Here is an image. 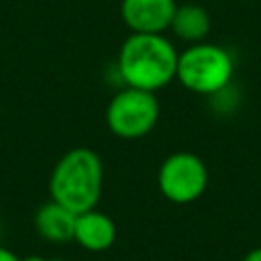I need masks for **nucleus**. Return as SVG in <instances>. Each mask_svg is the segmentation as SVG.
<instances>
[{"label": "nucleus", "instance_id": "4", "mask_svg": "<svg viewBox=\"0 0 261 261\" xmlns=\"http://www.w3.org/2000/svg\"><path fill=\"white\" fill-rule=\"evenodd\" d=\"M159 118L155 92L124 86L112 96L106 108V124L120 139H141L153 130Z\"/></svg>", "mask_w": 261, "mask_h": 261}, {"label": "nucleus", "instance_id": "10", "mask_svg": "<svg viewBox=\"0 0 261 261\" xmlns=\"http://www.w3.org/2000/svg\"><path fill=\"white\" fill-rule=\"evenodd\" d=\"M0 261H20L12 251H8V249H4V247H0Z\"/></svg>", "mask_w": 261, "mask_h": 261}, {"label": "nucleus", "instance_id": "11", "mask_svg": "<svg viewBox=\"0 0 261 261\" xmlns=\"http://www.w3.org/2000/svg\"><path fill=\"white\" fill-rule=\"evenodd\" d=\"M245 261H261V249H255V251H251V253L245 257Z\"/></svg>", "mask_w": 261, "mask_h": 261}, {"label": "nucleus", "instance_id": "5", "mask_svg": "<svg viewBox=\"0 0 261 261\" xmlns=\"http://www.w3.org/2000/svg\"><path fill=\"white\" fill-rule=\"evenodd\" d=\"M159 190L161 194L175 202L188 204L198 200L208 184V171L204 161L194 153H173L159 167Z\"/></svg>", "mask_w": 261, "mask_h": 261}, {"label": "nucleus", "instance_id": "14", "mask_svg": "<svg viewBox=\"0 0 261 261\" xmlns=\"http://www.w3.org/2000/svg\"><path fill=\"white\" fill-rule=\"evenodd\" d=\"M0 234H2V222H0Z\"/></svg>", "mask_w": 261, "mask_h": 261}, {"label": "nucleus", "instance_id": "6", "mask_svg": "<svg viewBox=\"0 0 261 261\" xmlns=\"http://www.w3.org/2000/svg\"><path fill=\"white\" fill-rule=\"evenodd\" d=\"M175 0H122L120 16L133 33H157L169 29Z\"/></svg>", "mask_w": 261, "mask_h": 261}, {"label": "nucleus", "instance_id": "9", "mask_svg": "<svg viewBox=\"0 0 261 261\" xmlns=\"http://www.w3.org/2000/svg\"><path fill=\"white\" fill-rule=\"evenodd\" d=\"M169 29L184 41H200L208 35L210 31V16L208 12L198 6V4H184V6H175L173 18Z\"/></svg>", "mask_w": 261, "mask_h": 261}, {"label": "nucleus", "instance_id": "7", "mask_svg": "<svg viewBox=\"0 0 261 261\" xmlns=\"http://www.w3.org/2000/svg\"><path fill=\"white\" fill-rule=\"evenodd\" d=\"M114 239H116V226L108 214L96 208H90L75 216L73 241L84 249L96 251V253L106 251L114 243Z\"/></svg>", "mask_w": 261, "mask_h": 261}, {"label": "nucleus", "instance_id": "12", "mask_svg": "<svg viewBox=\"0 0 261 261\" xmlns=\"http://www.w3.org/2000/svg\"><path fill=\"white\" fill-rule=\"evenodd\" d=\"M20 261H47V259H43V257H24Z\"/></svg>", "mask_w": 261, "mask_h": 261}, {"label": "nucleus", "instance_id": "8", "mask_svg": "<svg viewBox=\"0 0 261 261\" xmlns=\"http://www.w3.org/2000/svg\"><path fill=\"white\" fill-rule=\"evenodd\" d=\"M75 212L57 204L55 200L43 204L35 214L37 232L49 243H69L75 230Z\"/></svg>", "mask_w": 261, "mask_h": 261}, {"label": "nucleus", "instance_id": "1", "mask_svg": "<svg viewBox=\"0 0 261 261\" xmlns=\"http://www.w3.org/2000/svg\"><path fill=\"white\" fill-rule=\"evenodd\" d=\"M175 71L177 51L157 33H133L118 51L116 73L124 86L155 92L167 86Z\"/></svg>", "mask_w": 261, "mask_h": 261}, {"label": "nucleus", "instance_id": "3", "mask_svg": "<svg viewBox=\"0 0 261 261\" xmlns=\"http://www.w3.org/2000/svg\"><path fill=\"white\" fill-rule=\"evenodd\" d=\"M232 75L230 55L206 43H196L177 55L175 77L196 94H216L226 88Z\"/></svg>", "mask_w": 261, "mask_h": 261}, {"label": "nucleus", "instance_id": "13", "mask_svg": "<svg viewBox=\"0 0 261 261\" xmlns=\"http://www.w3.org/2000/svg\"><path fill=\"white\" fill-rule=\"evenodd\" d=\"M51 261H65V259H51Z\"/></svg>", "mask_w": 261, "mask_h": 261}, {"label": "nucleus", "instance_id": "2", "mask_svg": "<svg viewBox=\"0 0 261 261\" xmlns=\"http://www.w3.org/2000/svg\"><path fill=\"white\" fill-rule=\"evenodd\" d=\"M102 159L90 147L69 149L55 163L49 177L51 200L80 214L96 208L102 194Z\"/></svg>", "mask_w": 261, "mask_h": 261}]
</instances>
